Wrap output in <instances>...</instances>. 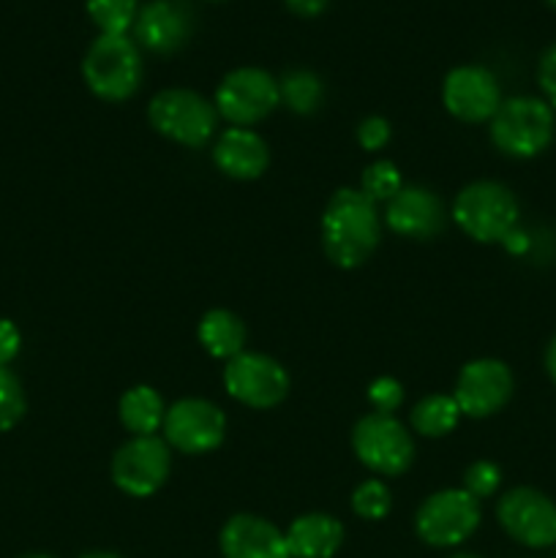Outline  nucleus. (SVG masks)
I'll use <instances>...</instances> for the list:
<instances>
[{
    "label": "nucleus",
    "mask_w": 556,
    "mask_h": 558,
    "mask_svg": "<svg viewBox=\"0 0 556 558\" xmlns=\"http://www.w3.org/2000/svg\"><path fill=\"white\" fill-rule=\"evenodd\" d=\"M403 189V178L392 161H374L360 174V191L368 196L374 205H387L398 191Z\"/></svg>",
    "instance_id": "25"
},
{
    "label": "nucleus",
    "mask_w": 556,
    "mask_h": 558,
    "mask_svg": "<svg viewBox=\"0 0 556 558\" xmlns=\"http://www.w3.org/2000/svg\"><path fill=\"white\" fill-rule=\"evenodd\" d=\"M548 3H551V5H554V9H556V0H548Z\"/></svg>",
    "instance_id": "38"
},
{
    "label": "nucleus",
    "mask_w": 556,
    "mask_h": 558,
    "mask_svg": "<svg viewBox=\"0 0 556 558\" xmlns=\"http://www.w3.org/2000/svg\"><path fill=\"white\" fill-rule=\"evenodd\" d=\"M25 558H52V556H25Z\"/></svg>",
    "instance_id": "37"
},
{
    "label": "nucleus",
    "mask_w": 556,
    "mask_h": 558,
    "mask_svg": "<svg viewBox=\"0 0 556 558\" xmlns=\"http://www.w3.org/2000/svg\"><path fill=\"white\" fill-rule=\"evenodd\" d=\"M283 3H287V9L298 16H316L327 9L330 0H283Z\"/></svg>",
    "instance_id": "33"
},
{
    "label": "nucleus",
    "mask_w": 556,
    "mask_h": 558,
    "mask_svg": "<svg viewBox=\"0 0 556 558\" xmlns=\"http://www.w3.org/2000/svg\"><path fill=\"white\" fill-rule=\"evenodd\" d=\"M213 163L232 180H256L270 163V150L256 131L232 125L218 134L213 145Z\"/></svg>",
    "instance_id": "18"
},
{
    "label": "nucleus",
    "mask_w": 556,
    "mask_h": 558,
    "mask_svg": "<svg viewBox=\"0 0 556 558\" xmlns=\"http://www.w3.org/2000/svg\"><path fill=\"white\" fill-rule=\"evenodd\" d=\"M82 76L93 96L101 101H125L140 90L142 76H145L140 47L129 36L98 33L82 60Z\"/></svg>",
    "instance_id": "3"
},
{
    "label": "nucleus",
    "mask_w": 556,
    "mask_h": 558,
    "mask_svg": "<svg viewBox=\"0 0 556 558\" xmlns=\"http://www.w3.org/2000/svg\"><path fill=\"white\" fill-rule=\"evenodd\" d=\"M390 134H392L390 123H387L385 118H379V114H371V118L360 120V125H358L360 147H363V150H371V153L382 150V147L390 142Z\"/></svg>",
    "instance_id": "30"
},
{
    "label": "nucleus",
    "mask_w": 556,
    "mask_h": 558,
    "mask_svg": "<svg viewBox=\"0 0 556 558\" xmlns=\"http://www.w3.org/2000/svg\"><path fill=\"white\" fill-rule=\"evenodd\" d=\"M537 82L540 90H543L545 96V104H548L551 109H556V44L551 49H545V54L540 58Z\"/></svg>",
    "instance_id": "31"
},
{
    "label": "nucleus",
    "mask_w": 556,
    "mask_h": 558,
    "mask_svg": "<svg viewBox=\"0 0 556 558\" xmlns=\"http://www.w3.org/2000/svg\"><path fill=\"white\" fill-rule=\"evenodd\" d=\"M283 537L292 558H333L343 545V526L327 512H309L294 518Z\"/></svg>",
    "instance_id": "19"
},
{
    "label": "nucleus",
    "mask_w": 556,
    "mask_h": 558,
    "mask_svg": "<svg viewBox=\"0 0 556 558\" xmlns=\"http://www.w3.org/2000/svg\"><path fill=\"white\" fill-rule=\"evenodd\" d=\"M172 447L158 436H131L112 456V483L134 499L156 494L172 469Z\"/></svg>",
    "instance_id": "10"
},
{
    "label": "nucleus",
    "mask_w": 556,
    "mask_h": 558,
    "mask_svg": "<svg viewBox=\"0 0 556 558\" xmlns=\"http://www.w3.org/2000/svg\"><path fill=\"white\" fill-rule=\"evenodd\" d=\"M461 409H458L456 398L445 396V392H434V396H425L423 401L414 403L412 409V430L420 436H428V439H442V436L452 434L461 420Z\"/></svg>",
    "instance_id": "22"
},
{
    "label": "nucleus",
    "mask_w": 556,
    "mask_h": 558,
    "mask_svg": "<svg viewBox=\"0 0 556 558\" xmlns=\"http://www.w3.org/2000/svg\"><path fill=\"white\" fill-rule=\"evenodd\" d=\"M452 558H478V556H469V554H461V556H452Z\"/></svg>",
    "instance_id": "36"
},
{
    "label": "nucleus",
    "mask_w": 556,
    "mask_h": 558,
    "mask_svg": "<svg viewBox=\"0 0 556 558\" xmlns=\"http://www.w3.org/2000/svg\"><path fill=\"white\" fill-rule=\"evenodd\" d=\"M385 221L401 238L428 240L445 227V205L423 185H403L385 205Z\"/></svg>",
    "instance_id": "16"
},
{
    "label": "nucleus",
    "mask_w": 556,
    "mask_h": 558,
    "mask_svg": "<svg viewBox=\"0 0 556 558\" xmlns=\"http://www.w3.org/2000/svg\"><path fill=\"white\" fill-rule=\"evenodd\" d=\"M196 338H200L202 349L216 360H232L240 352H245V325L240 316H234L227 308L207 311L196 327Z\"/></svg>",
    "instance_id": "20"
},
{
    "label": "nucleus",
    "mask_w": 556,
    "mask_h": 558,
    "mask_svg": "<svg viewBox=\"0 0 556 558\" xmlns=\"http://www.w3.org/2000/svg\"><path fill=\"white\" fill-rule=\"evenodd\" d=\"M118 417L129 434L156 436L164 428V420H167V403L153 387H131L120 398Z\"/></svg>",
    "instance_id": "21"
},
{
    "label": "nucleus",
    "mask_w": 556,
    "mask_h": 558,
    "mask_svg": "<svg viewBox=\"0 0 556 558\" xmlns=\"http://www.w3.org/2000/svg\"><path fill=\"white\" fill-rule=\"evenodd\" d=\"M194 22L180 0H150L140 5L134 20L136 47L153 54H172L189 41Z\"/></svg>",
    "instance_id": "15"
},
{
    "label": "nucleus",
    "mask_w": 556,
    "mask_h": 558,
    "mask_svg": "<svg viewBox=\"0 0 556 558\" xmlns=\"http://www.w3.org/2000/svg\"><path fill=\"white\" fill-rule=\"evenodd\" d=\"M278 96L281 104L294 114H314L322 107L325 87L322 80L309 69H292L278 82Z\"/></svg>",
    "instance_id": "23"
},
{
    "label": "nucleus",
    "mask_w": 556,
    "mask_h": 558,
    "mask_svg": "<svg viewBox=\"0 0 556 558\" xmlns=\"http://www.w3.org/2000/svg\"><path fill=\"white\" fill-rule=\"evenodd\" d=\"M368 403L374 407V412L396 414V409H401L403 403L401 381L392 379V376H379V379H374L368 385Z\"/></svg>",
    "instance_id": "29"
},
{
    "label": "nucleus",
    "mask_w": 556,
    "mask_h": 558,
    "mask_svg": "<svg viewBox=\"0 0 556 558\" xmlns=\"http://www.w3.org/2000/svg\"><path fill=\"white\" fill-rule=\"evenodd\" d=\"M545 371H548L551 381L556 385V336L551 338L548 349H545Z\"/></svg>",
    "instance_id": "34"
},
{
    "label": "nucleus",
    "mask_w": 556,
    "mask_h": 558,
    "mask_svg": "<svg viewBox=\"0 0 556 558\" xmlns=\"http://www.w3.org/2000/svg\"><path fill=\"white\" fill-rule=\"evenodd\" d=\"M20 347H22V336L20 330H16L14 322L0 319V365L9 368L11 360L20 354Z\"/></svg>",
    "instance_id": "32"
},
{
    "label": "nucleus",
    "mask_w": 556,
    "mask_h": 558,
    "mask_svg": "<svg viewBox=\"0 0 556 558\" xmlns=\"http://www.w3.org/2000/svg\"><path fill=\"white\" fill-rule=\"evenodd\" d=\"M392 496L382 480H365L354 488L352 494V510L354 515L363 521H382L390 512Z\"/></svg>",
    "instance_id": "26"
},
{
    "label": "nucleus",
    "mask_w": 556,
    "mask_h": 558,
    "mask_svg": "<svg viewBox=\"0 0 556 558\" xmlns=\"http://www.w3.org/2000/svg\"><path fill=\"white\" fill-rule=\"evenodd\" d=\"M382 238V218L360 189H341L322 213V251L341 270L365 265Z\"/></svg>",
    "instance_id": "1"
},
{
    "label": "nucleus",
    "mask_w": 556,
    "mask_h": 558,
    "mask_svg": "<svg viewBox=\"0 0 556 558\" xmlns=\"http://www.w3.org/2000/svg\"><path fill=\"white\" fill-rule=\"evenodd\" d=\"M25 409L27 403L20 379L5 365H0V434L14 428L25 417Z\"/></svg>",
    "instance_id": "27"
},
{
    "label": "nucleus",
    "mask_w": 556,
    "mask_h": 558,
    "mask_svg": "<svg viewBox=\"0 0 556 558\" xmlns=\"http://www.w3.org/2000/svg\"><path fill=\"white\" fill-rule=\"evenodd\" d=\"M480 526V501L463 488L431 494L414 515L418 537L431 548H456L467 543Z\"/></svg>",
    "instance_id": "8"
},
{
    "label": "nucleus",
    "mask_w": 556,
    "mask_h": 558,
    "mask_svg": "<svg viewBox=\"0 0 556 558\" xmlns=\"http://www.w3.org/2000/svg\"><path fill=\"white\" fill-rule=\"evenodd\" d=\"M499 485H501V469L491 461H474L469 463L467 472H463V490L478 501L491 499Z\"/></svg>",
    "instance_id": "28"
},
{
    "label": "nucleus",
    "mask_w": 556,
    "mask_h": 558,
    "mask_svg": "<svg viewBox=\"0 0 556 558\" xmlns=\"http://www.w3.org/2000/svg\"><path fill=\"white\" fill-rule=\"evenodd\" d=\"M164 441L183 456H205L221 447L227 414L205 398H180L167 409Z\"/></svg>",
    "instance_id": "9"
},
{
    "label": "nucleus",
    "mask_w": 556,
    "mask_h": 558,
    "mask_svg": "<svg viewBox=\"0 0 556 558\" xmlns=\"http://www.w3.org/2000/svg\"><path fill=\"white\" fill-rule=\"evenodd\" d=\"M501 529L527 548H548L556 543V505L534 488L507 490L496 507Z\"/></svg>",
    "instance_id": "13"
},
{
    "label": "nucleus",
    "mask_w": 556,
    "mask_h": 558,
    "mask_svg": "<svg viewBox=\"0 0 556 558\" xmlns=\"http://www.w3.org/2000/svg\"><path fill=\"white\" fill-rule=\"evenodd\" d=\"M491 142L510 158H534L554 140V109L545 98L518 96L501 101L488 120Z\"/></svg>",
    "instance_id": "4"
},
{
    "label": "nucleus",
    "mask_w": 556,
    "mask_h": 558,
    "mask_svg": "<svg viewBox=\"0 0 556 558\" xmlns=\"http://www.w3.org/2000/svg\"><path fill=\"white\" fill-rule=\"evenodd\" d=\"M218 543L223 558H292L281 529L259 515H232Z\"/></svg>",
    "instance_id": "17"
},
{
    "label": "nucleus",
    "mask_w": 556,
    "mask_h": 558,
    "mask_svg": "<svg viewBox=\"0 0 556 558\" xmlns=\"http://www.w3.org/2000/svg\"><path fill=\"white\" fill-rule=\"evenodd\" d=\"M289 374L278 360L259 352H240L223 368V387L249 409H273L289 396Z\"/></svg>",
    "instance_id": "11"
},
{
    "label": "nucleus",
    "mask_w": 556,
    "mask_h": 558,
    "mask_svg": "<svg viewBox=\"0 0 556 558\" xmlns=\"http://www.w3.org/2000/svg\"><path fill=\"white\" fill-rule=\"evenodd\" d=\"M442 101L452 118L463 123H485L501 107L499 82L485 65H456L445 76Z\"/></svg>",
    "instance_id": "14"
},
{
    "label": "nucleus",
    "mask_w": 556,
    "mask_h": 558,
    "mask_svg": "<svg viewBox=\"0 0 556 558\" xmlns=\"http://www.w3.org/2000/svg\"><path fill=\"white\" fill-rule=\"evenodd\" d=\"M147 120L158 134L183 147H205L218 129L213 101L189 87H167L156 93L147 107Z\"/></svg>",
    "instance_id": "5"
},
{
    "label": "nucleus",
    "mask_w": 556,
    "mask_h": 558,
    "mask_svg": "<svg viewBox=\"0 0 556 558\" xmlns=\"http://www.w3.org/2000/svg\"><path fill=\"white\" fill-rule=\"evenodd\" d=\"M85 9L104 36H125L134 27L140 0H85Z\"/></svg>",
    "instance_id": "24"
},
{
    "label": "nucleus",
    "mask_w": 556,
    "mask_h": 558,
    "mask_svg": "<svg viewBox=\"0 0 556 558\" xmlns=\"http://www.w3.org/2000/svg\"><path fill=\"white\" fill-rule=\"evenodd\" d=\"M512 390H516L512 371L501 360L483 357L463 365L452 398L463 417L483 420L505 409L512 398Z\"/></svg>",
    "instance_id": "12"
},
{
    "label": "nucleus",
    "mask_w": 556,
    "mask_h": 558,
    "mask_svg": "<svg viewBox=\"0 0 556 558\" xmlns=\"http://www.w3.org/2000/svg\"><path fill=\"white\" fill-rule=\"evenodd\" d=\"M352 450L379 477H398L414 461V441L396 414L371 412L360 417L352 430Z\"/></svg>",
    "instance_id": "6"
},
{
    "label": "nucleus",
    "mask_w": 556,
    "mask_h": 558,
    "mask_svg": "<svg viewBox=\"0 0 556 558\" xmlns=\"http://www.w3.org/2000/svg\"><path fill=\"white\" fill-rule=\"evenodd\" d=\"M278 104H281L278 80L270 71L256 69V65H243V69L229 71L218 82L216 98H213L218 118L238 125V129H249V125L265 120Z\"/></svg>",
    "instance_id": "7"
},
{
    "label": "nucleus",
    "mask_w": 556,
    "mask_h": 558,
    "mask_svg": "<svg viewBox=\"0 0 556 558\" xmlns=\"http://www.w3.org/2000/svg\"><path fill=\"white\" fill-rule=\"evenodd\" d=\"M516 194L496 180H478L458 191L452 202V221L478 243H505L518 229Z\"/></svg>",
    "instance_id": "2"
},
{
    "label": "nucleus",
    "mask_w": 556,
    "mask_h": 558,
    "mask_svg": "<svg viewBox=\"0 0 556 558\" xmlns=\"http://www.w3.org/2000/svg\"><path fill=\"white\" fill-rule=\"evenodd\" d=\"M82 558H120L118 554H87V556H82Z\"/></svg>",
    "instance_id": "35"
}]
</instances>
